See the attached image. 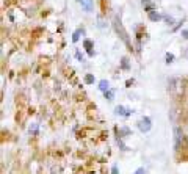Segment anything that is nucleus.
<instances>
[{
    "label": "nucleus",
    "instance_id": "obj_20",
    "mask_svg": "<svg viewBox=\"0 0 188 174\" xmlns=\"http://www.w3.org/2000/svg\"><path fill=\"white\" fill-rule=\"evenodd\" d=\"M75 57H77V58H78V61H85V57H83V55H82V54H80V52H78V50H77V52H75Z\"/></svg>",
    "mask_w": 188,
    "mask_h": 174
},
{
    "label": "nucleus",
    "instance_id": "obj_19",
    "mask_svg": "<svg viewBox=\"0 0 188 174\" xmlns=\"http://www.w3.org/2000/svg\"><path fill=\"white\" fill-rule=\"evenodd\" d=\"M174 61V55L172 54H166V63L169 64V63H172Z\"/></svg>",
    "mask_w": 188,
    "mask_h": 174
},
{
    "label": "nucleus",
    "instance_id": "obj_4",
    "mask_svg": "<svg viewBox=\"0 0 188 174\" xmlns=\"http://www.w3.org/2000/svg\"><path fill=\"white\" fill-rule=\"evenodd\" d=\"M183 140V132L179 125H174V149L179 151L180 149V143Z\"/></svg>",
    "mask_w": 188,
    "mask_h": 174
},
{
    "label": "nucleus",
    "instance_id": "obj_10",
    "mask_svg": "<svg viewBox=\"0 0 188 174\" xmlns=\"http://www.w3.org/2000/svg\"><path fill=\"white\" fill-rule=\"evenodd\" d=\"M126 135H130V129H129V127H121V129L118 130V138H122V136H126Z\"/></svg>",
    "mask_w": 188,
    "mask_h": 174
},
{
    "label": "nucleus",
    "instance_id": "obj_18",
    "mask_svg": "<svg viewBox=\"0 0 188 174\" xmlns=\"http://www.w3.org/2000/svg\"><path fill=\"white\" fill-rule=\"evenodd\" d=\"M80 33H83V30H77V32H74V35H72V41H74V43H77V41H78Z\"/></svg>",
    "mask_w": 188,
    "mask_h": 174
},
{
    "label": "nucleus",
    "instance_id": "obj_3",
    "mask_svg": "<svg viewBox=\"0 0 188 174\" xmlns=\"http://www.w3.org/2000/svg\"><path fill=\"white\" fill-rule=\"evenodd\" d=\"M151 127H152V121H151V118L144 116V118H141V119L138 121V129H140V132L147 133V132L151 130Z\"/></svg>",
    "mask_w": 188,
    "mask_h": 174
},
{
    "label": "nucleus",
    "instance_id": "obj_9",
    "mask_svg": "<svg viewBox=\"0 0 188 174\" xmlns=\"http://www.w3.org/2000/svg\"><path fill=\"white\" fill-rule=\"evenodd\" d=\"M99 90H101L102 93L108 91V90H110V83H108V80H101V82H99Z\"/></svg>",
    "mask_w": 188,
    "mask_h": 174
},
{
    "label": "nucleus",
    "instance_id": "obj_11",
    "mask_svg": "<svg viewBox=\"0 0 188 174\" xmlns=\"http://www.w3.org/2000/svg\"><path fill=\"white\" fill-rule=\"evenodd\" d=\"M97 27H99L101 30H105V28H107V22L104 21V18H102V16H99V18H97Z\"/></svg>",
    "mask_w": 188,
    "mask_h": 174
},
{
    "label": "nucleus",
    "instance_id": "obj_1",
    "mask_svg": "<svg viewBox=\"0 0 188 174\" xmlns=\"http://www.w3.org/2000/svg\"><path fill=\"white\" fill-rule=\"evenodd\" d=\"M113 27H115V30H116V33L121 36V39L130 47V41H129V36H127V32L124 30V25H122V22H121V19L116 16L115 18V21H113Z\"/></svg>",
    "mask_w": 188,
    "mask_h": 174
},
{
    "label": "nucleus",
    "instance_id": "obj_12",
    "mask_svg": "<svg viewBox=\"0 0 188 174\" xmlns=\"http://www.w3.org/2000/svg\"><path fill=\"white\" fill-rule=\"evenodd\" d=\"M28 132H30L32 135H38V124H36V122L30 124V127H28Z\"/></svg>",
    "mask_w": 188,
    "mask_h": 174
},
{
    "label": "nucleus",
    "instance_id": "obj_15",
    "mask_svg": "<svg viewBox=\"0 0 188 174\" xmlns=\"http://www.w3.org/2000/svg\"><path fill=\"white\" fill-rule=\"evenodd\" d=\"M85 83H86V85L94 83V75H92V74H86V75H85Z\"/></svg>",
    "mask_w": 188,
    "mask_h": 174
},
{
    "label": "nucleus",
    "instance_id": "obj_5",
    "mask_svg": "<svg viewBox=\"0 0 188 174\" xmlns=\"http://www.w3.org/2000/svg\"><path fill=\"white\" fill-rule=\"evenodd\" d=\"M115 113H116L118 116H124V118H129V116L132 115V110H130V108H126V107H122V105H118V107L115 108Z\"/></svg>",
    "mask_w": 188,
    "mask_h": 174
},
{
    "label": "nucleus",
    "instance_id": "obj_14",
    "mask_svg": "<svg viewBox=\"0 0 188 174\" xmlns=\"http://www.w3.org/2000/svg\"><path fill=\"white\" fill-rule=\"evenodd\" d=\"M121 68H122V69H129V68H130V64H129V58H127V57H124V58L121 60Z\"/></svg>",
    "mask_w": 188,
    "mask_h": 174
},
{
    "label": "nucleus",
    "instance_id": "obj_21",
    "mask_svg": "<svg viewBox=\"0 0 188 174\" xmlns=\"http://www.w3.org/2000/svg\"><path fill=\"white\" fill-rule=\"evenodd\" d=\"M135 174H146V169H144V168H138V169L135 171Z\"/></svg>",
    "mask_w": 188,
    "mask_h": 174
},
{
    "label": "nucleus",
    "instance_id": "obj_2",
    "mask_svg": "<svg viewBox=\"0 0 188 174\" xmlns=\"http://www.w3.org/2000/svg\"><path fill=\"white\" fill-rule=\"evenodd\" d=\"M168 90H169V93L171 94H174V96H177V94H180L182 91H183V86H182V80L180 79H171L169 80V83H168Z\"/></svg>",
    "mask_w": 188,
    "mask_h": 174
},
{
    "label": "nucleus",
    "instance_id": "obj_24",
    "mask_svg": "<svg viewBox=\"0 0 188 174\" xmlns=\"http://www.w3.org/2000/svg\"><path fill=\"white\" fill-rule=\"evenodd\" d=\"M186 58H188V49H186Z\"/></svg>",
    "mask_w": 188,
    "mask_h": 174
},
{
    "label": "nucleus",
    "instance_id": "obj_7",
    "mask_svg": "<svg viewBox=\"0 0 188 174\" xmlns=\"http://www.w3.org/2000/svg\"><path fill=\"white\" fill-rule=\"evenodd\" d=\"M161 19H163V16H161L160 13H157V11L149 13V21H152V22H158V21H161Z\"/></svg>",
    "mask_w": 188,
    "mask_h": 174
},
{
    "label": "nucleus",
    "instance_id": "obj_22",
    "mask_svg": "<svg viewBox=\"0 0 188 174\" xmlns=\"http://www.w3.org/2000/svg\"><path fill=\"white\" fill-rule=\"evenodd\" d=\"M111 174H119V171H118V166H116V165H113V168H111Z\"/></svg>",
    "mask_w": 188,
    "mask_h": 174
},
{
    "label": "nucleus",
    "instance_id": "obj_16",
    "mask_svg": "<svg viewBox=\"0 0 188 174\" xmlns=\"http://www.w3.org/2000/svg\"><path fill=\"white\" fill-rule=\"evenodd\" d=\"M104 96H105V99L113 100V97H115V91H113V90H108V91H105V93H104Z\"/></svg>",
    "mask_w": 188,
    "mask_h": 174
},
{
    "label": "nucleus",
    "instance_id": "obj_6",
    "mask_svg": "<svg viewBox=\"0 0 188 174\" xmlns=\"http://www.w3.org/2000/svg\"><path fill=\"white\" fill-rule=\"evenodd\" d=\"M77 2L85 8V11H91L92 10V0H77Z\"/></svg>",
    "mask_w": 188,
    "mask_h": 174
},
{
    "label": "nucleus",
    "instance_id": "obj_23",
    "mask_svg": "<svg viewBox=\"0 0 188 174\" xmlns=\"http://www.w3.org/2000/svg\"><path fill=\"white\" fill-rule=\"evenodd\" d=\"M180 35H182V38H183V39H188V32H186V30H183Z\"/></svg>",
    "mask_w": 188,
    "mask_h": 174
},
{
    "label": "nucleus",
    "instance_id": "obj_13",
    "mask_svg": "<svg viewBox=\"0 0 188 174\" xmlns=\"http://www.w3.org/2000/svg\"><path fill=\"white\" fill-rule=\"evenodd\" d=\"M83 47H85L88 52H91V50H92V43H91L89 39H85V41H83Z\"/></svg>",
    "mask_w": 188,
    "mask_h": 174
},
{
    "label": "nucleus",
    "instance_id": "obj_8",
    "mask_svg": "<svg viewBox=\"0 0 188 174\" xmlns=\"http://www.w3.org/2000/svg\"><path fill=\"white\" fill-rule=\"evenodd\" d=\"M141 3L144 5V8H146L147 13H152V11H154V3L151 2V0H141Z\"/></svg>",
    "mask_w": 188,
    "mask_h": 174
},
{
    "label": "nucleus",
    "instance_id": "obj_17",
    "mask_svg": "<svg viewBox=\"0 0 188 174\" xmlns=\"http://www.w3.org/2000/svg\"><path fill=\"white\" fill-rule=\"evenodd\" d=\"M163 19H165V21H166V22H168L169 25H172V24H176V21H174V18H172V16H169V14H165V16H163Z\"/></svg>",
    "mask_w": 188,
    "mask_h": 174
}]
</instances>
